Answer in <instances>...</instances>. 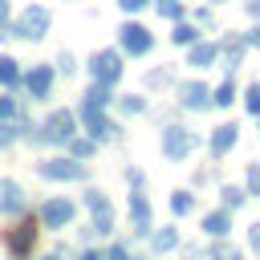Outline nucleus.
I'll return each mask as SVG.
<instances>
[{
    "instance_id": "f257e3e1",
    "label": "nucleus",
    "mask_w": 260,
    "mask_h": 260,
    "mask_svg": "<svg viewBox=\"0 0 260 260\" xmlns=\"http://www.w3.org/2000/svg\"><path fill=\"white\" fill-rule=\"evenodd\" d=\"M49 28H53V12H49L45 4H28V8L16 16V24H12V37H24V41H41Z\"/></svg>"
},
{
    "instance_id": "f03ea898",
    "label": "nucleus",
    "mask_w": 260,
    "mask_h": 260,
    "mask_svg": "<svg viewBox=\"0 0 260 260\" xmlns=\"http://www.w3.org/2000/svg\"><path fill=\"white\" fill-rule=\"evenodd\" d=\"M195 146H199L195 130H187V126H167V130H162V154H167L171 162L187 158V154H191Z\"/></svg>"
},
{
    "instance_id": "7ed1b4c3",
    "label": "nucleus",
    "mask_w": 260,
    "mask_h": 260,
    "mask_svg": "<svg viewBox=\"0 0 260 260\" xmlns=\"http://www.w3.org/2000/svg\"><path fill=\"white\" fill-rule=\"evenodd\" d=\"M89 77L102 81V85H114V81L122 77V53H114V49H98V53L89 57Z\"/></svg>"
},
{
    "instance_id": "20e7f679",
    "label": "nucleus",
    "mask_w": 260,
    "mask_h": 260,
    "mask_svg": "<svg viewBox=\"0 0 260 260\" xmlns=\"http://www.w3.org/2000/svg\"><path fill=\"white\" fill-rule=\"evenodd\" d=\"M118 41H122V53H130V57H142V53H150V45H154L150 28H146V24H134V20H126V24L118 28Z\"/></svg>"
},
{
    "instance_id": "39448f33",
    "label": "nucleus",
    "mask_w": 260,
    "mask_h": 260,
    "mask_svg": "<svg viewBox=\"0 0 260 260\" xmlns=\"http://www.w3.org/2000/svg\"><path fill=\"white\" fill-rule=\"evenodd\" d=\"M85 207L93 211V232L110 236V232H114V207H110V199H106L98 187H89V191H85Z\"/></svg>"
},
{
    "instance_id": "423d86ee",
    "label": "nucleus",
    "mask_w": 260,
    "mask_h": 260,
    "mask_svg": "<svg viewBox=\"0 0 260 260\" xmlns=\"http://www.w3.org/2000/svg\"><path fill=\"white\" fill-rule=\"evenodd\" d=\"M73 215H77V207H73L69 199H45V207H41V223H45L49 232L69 228V223H73Z\"/></svg>"
},
{
    "instance_id": "0eeeda50",
    "label": "nucleus",
    "mask_w": 260,
    "mask_h": 260,
    "mask_svg": "<svg viewBox=\"0 0 260 260\" xmlns=\"http://www.w3.org/2000/svg\"><path fill=\"white\" fill-rule=\"evenodd\" d=\"M41 130H45V142H69L73 138V110H53Z\"/></svg>"
},
{
    "instance_id": "6e6552de",
    "label": "nucleus",
    "mask_w": 260,
    "mask_h": 260,
    "mask_svg": "<svg viewBox=\"0 0 260 260\" xmlns=\"http://www.w3.org/2000/svg\"><path fill=\"white\" fill-rule=\"evenodd\" d=\"M37 171H41V179H53V183H73V179H81V162H73V158H49V162H41Z\"/></svg>"
},
{
    "instance_id": "1a4fd4ad",
    "label": "nucleus",
    "mask_w": 260,
    "mask_h": 260,
    "mask_svg": "<svg viewBox=\"0 0 260 260\" xmlns=\"http://www.w3.org/2000/svg\"><path fill=\"white\" fill-rule=\"evenodd\" d=\"M175 98H179V106H187V110H207V106H211V89L199 85V81H183Z\"/></svg>"
},
{
    "instance_id": "9d476101",
    "label": "nucleus",
    "mask_w": 260,
    "mask_h": 260,
    "mask_svg": "<svg viewBox=\"0 0 260 260\" xmlns=\"http://www.w3.org/2000/svg\"><path fill=\"white\" fill-rule=\"evenodd\" d=\"M32 244H37V228H32V223H20V228L8 232V252H12V260H24V256L32 252Z\"/></svg>"
},
{
    "instance_id": "9b49d317",
    "label": "nucleus",
    "mask_w": 260,
    "mask_h": 260,
    "mask_svg": "<svg viewBox=\"0 0 260 260\" xmlns=\"http://www.w3.org/2000/svg\"><path fill=\"white\" fill-rule=\"evenodd\" d=\"M20 81H24L28 98H49V89H53V69H49V65H37V69H28Z\"/></svg>"
},
{
    "instance_id": "f8f14e48",
    "label": "nucleus",
    "mask_w": 260,
    "mask_h": 260,
    "mask_svg": "<svg viewBox=\"0 0 260 260\" xmlns=\"http://www.w3.org/2000/svg\"><path fill=\"white\" fill-rule=\"evenodd\" d=\"M236 134H240V126H232V122L215 126V130H211V142H207V150H211L215 158H223V154L236 146Z\"/></svg>"
},
{
    "instance_id": "ddd939ff",
    "label": "nucleus",
    "mask_w": 260,
    "mask_h": 260,
    "mask_svg": "<svg viewBox=\"0 0 260 260\" xmlns=\"http://www.w3.org/2000/svg\"><path fill=\"white\" fill-rule=\"evenodd\" d=\"M191 53H187V65H195V69H207V65H215L219 61V45H211V41H195V45H187Z\"/></svg>"
},
{
    "instance_id": "4468645a",
    "label": "nucleus",
    "mask_w": 260,
    "mask_h": 260,
    "mask_svg": "<svg viewBox=\"0 0 260 260\" xmlns=\"http://www.w3.org/2000/svg\"><path fill=\"white\" fill-rule=\"evenodd\" d=\"M130 219H134V232H138V236L150 232V203L142 199L138 187H134V195H130Z\"/></svg>"
},
{
    "instance_id": "2eb2a0df",
    "label": "nucleus",
    "mask_w": 260,
    "mask_h": 260,
    "mask_svg": "<svg viewBox=\"0 0 260 260\" xmlns=\"http://www.w3.org/2000/svg\"><path fill=\"white\" fill-rule=\"evenodd\" d=\"M81 122L89 126L93 142H106V138L114 134V122H110V118H102V110H81Z\"/></svg>"
},
{
    "instance_id": "dca6fc26",
    "label": "nucleus",
    "mask_w": 260,
    "mask_h": 260,
    "mask_svg": "<svg viewBox=\"0 0 260 260\" xmlns=\"http://www.w3.org/2000/svg\"><path fill=\"white\" fill-rule=\"evenodd\" d=\"M228 232H232V215H228V211H207V215H203V236L223 240Z\"/></svg>"
},
{
    "instance_id": "f3484780",
    "label": "nucleus",
    "mask_w": 260,
    "mask_h": 260,
    "mask_svg": "<svg viewBox=\"0 0 260 260\" xmlns=\"http://www.w3.org/2000/svg\"><path fill=\"white\" fill-rule=\"evenodd\" d=\"M110 89L114 85H102V81H93L89 89H85V102H81V110H106L114 98H110Z\"/></svg>"
},
{
    "instance_id": "a211bd4d",
    "label": "nucleus",
    "mask_w": 260,
    "mask_h": 260,
    "mask_svg": "<svg viewBox=\"0 0 260 260\" xmlns=\"http://www.w3.org/2000/svg\"><path fill=\"white\" fill-rule=\"evenodd\" d=\"M244 57V37H228L223 41V69H236Z\"/></svg>"
},
{
    "instance_id": "6ab92c4d",
    "label": "nucleus",
    "mask_w": 260,
    "mask_h": 260,
    "mask_svg": "<svg viewBox=\"0 0 260 260\" xmlns=\"http://www.w3.org/2000/svg\"><path fill=\"white\" fill-rule=\"evenodd\" d=\"M0 85H4V89H16V85H20V65H16L12 57H0Z\"/></svg>"
},
{
    "instance_id": "aec40b11",
    "label": "nucleus",
    "mask_w": 260,
    "mask_h": 260,
    "mask_svg": "<svg viewBox=\"0 0 260 260\" xmlns=\"http://www.w3.org/2000/svg\"><path fill=\"white\" fill-rule=\"evenodd\" d=\"M0 207L12 215V211H20L24 207V191L16 187V183H4V199H0Z\"/></svg>"
},
{
    "instance_id": "412c9836",
    "label": "nucleus",
    "mask_w": 260,
    "mask_h": 260,
    "mask_svg": "<svg viewBox=\"0 0 260 260\" xmlns=\"http://www.w3.org/2000/svg\"><path fill=\"white\" fill-rule=\"evenodd\" d=\"M171 41H175V45H195V41H199V28H195V24H183V20H175V28H171Z\"/></svg>"
},
{
    "instance_id": "4be33fe9",
    "label": "nucleus",
    "mask_w": 260,
    "mask_h": 260,
    "mask_svg": "<svg viewBox=\"0 0 260 260\" xmlns=\"http://www.w3.org/2000/svg\"><path fill=\"white\" fill-rule=\"evenodd\" d=\"M171 211H175L179 219L191 215V211H195V195H191V191H175V195H171Z\"/></svg>"
},
{
    "instance_id": "5701e85b",
    "label": "nucleus",
    "mask_w": 260,
    "mask_h": 260,
    "mask_svg": "<svg viewBox=\"0 0 260 260\" xmlns=\"http://www.w3.org/2000/svg\"><path fill=\"white\" fill-rule=\"evenodd\" d=\"M175 244H179V228H162V232H154V240H150L154 252H171Z\"/></svg>"
},
{
    "instance_id": "b1692460",
    "label": "nucleus",
    "mask_w": 260,
    "mask_h": 260,
    "mask_svg": "<svg viewBox=\"0 0 260 260\" xmlns=\"http://www.w3.org/2000/svg\"><path fill=\"white\" fill-rule=\"evenodd\" d=\"M118 110L134 118V114H142V110H146V98H142V93H126V98H118Z\"/></svg>"
},
{
    "instance_id": "393cba45",
    "label": "nucleus",
    "mask_w": 260,
    "mask_h": 260,
    "mask_svg": "<svg viewBox=\"0 0 260 260\" xmlns=\"http://www.w3.org/2000/svg\"><path fill=\"white\" fill-rule=\"evenodd\" d=\"M211 102H215V106H232V102H236V85H232V77H228V81L211 93Z\"/></svg>"
},
{
    "instance_id": "a878e982",
    "label": "nucleus",
    "mask_w": 260,
    "mask_h": 260,
    "mask_svg": "<svg viewBox=\"0 0 260 260\" xmlns=\"http://www.w3.org/2000/svg\"><path fill=\"white\" fill-rule=\"evenodd\" d=\"M154 8H158L167 20H179V16H183V0H158Z\"/></svg>"
},
{
    "instance_id": "bb28decb",
    "label": "nucleus",
    "mask_w": 260,
    "mask_h": 260,
    "mask_svg": "<svg viewBox=\"0 0 260 260\" xmlns=\"http://www.w3.org/2000/svg\"><path fill=\"white\" fill-rule=\"evenodd\" d=\"M244 183H248V195H260V162H248Z\"/></svg>"
},
{
    "instance_id": "cd10ccee",
    "label": "nucleus",
    "mask_w": 260,
    "mask_h": 260,
    "mask_svg": "<svg viewBox=\"0 0 260 260\" xmlns=\"http://www.w3.org/2000/svg\"><path fill=\"white\" fill-rule=\"evenodd\" d=\"M244 106H248V114H260V85H256V81L248 85V93H244Z\"/></svg>"
},
{
    "instance_id": "c85d7f7f",
    "label": "nucleus",
    "mask_w": 260,
    "mask_h": 260,
    "mask_svg": "<svg viewBox=\"0 0 260 260\" xmlns=\"http://www.w3.org/2000/svg\"><path fill=\"white\" fill-rule=\"evenodd\" d=\"M12 118H20V114H16V98L4 93V98H0V122H12Z\"/></svg>"
},
{
    "instance_id": "c756f323",
    "label": "nucleus",
    "mask_w": 260,
    "mask_h": 260,
    "mask_svg": "<svg viewBox=\"0 0 260 260\" xmlns=\"http://www.w3.org/2000/svg\"><path fill=\"white\" fill-rule=\"evenodd\" d=\"M244 203V191L240 187H223V207H240Z\"/></svg>"
},
{
    "instance_id": "7c9ffc66",
    "label": "nucleus",
    "mask_w": 260,
    "mask_h": 260,
    "mask_svg": "<svg viewBox=\"0 0 260 260\" xmlns=\"http://www.w3.org/2000/svg\"><path fill=\"white\" fill-rule=\"evenodd\" d=\"M69 142H73V154H77V158L93 154V142H85V138H69Z\"/></svg>"
},
{
    "instance_id": "2f4dec72",
    "label": "nucleus",
    "mask_w": 260,
    "mask_h": 260,
    "mask_svg": "<svg viewBox=\"0 0 260 260\" xmlns=\"http://www.w3.org/2000/svg\"><path fill=\"white\" fill-rule=\"evenodd\" d=\"M12 138H20V130H16V126H8V122H4V126H0V146H8V142H12Z\"/></svg>"
},
{
    "instance_id": "473e14b6",
    "label": "nucleus",
    "mask_w": 260,
    "mask_h": 260,
    "mask_svg": "<svg viewBox=\"0 0 260 260\" xmlns=\"http://www.w3.org/2000/svg\"><path fill=\"white\" fill-rule=\"evenodd\" d=\"M102 260H134V256H130V252H126L122 244H114V248H110V252H106Z\"/></svg>"
},
{
    "instance_id": "72a5a7b5",
    "label": "nucleus",
    "mask_w": 260,
    "mask_h": 260,
    "mask_svg": "<svg viewBox=\"0 0 260 260\" xmlns=\"http://www.w3.org/2000/svg\"><path fill=\"white\" fill-rule=\"evenodd\" d=\"M146 4H150V0H118L122 12H138V8H146Z\"/></svg>"
},
{
    "instance_id": "f704fd0d",
    "label": "nucleus",
    "mask_w": 260,
    "mask_h": 260,
    "mask_svg": "<svg viewBox=\"0 0 260 260\" xmlns=\"http://www.w3.org/2000/svg\"><path fill=\"white\" fill-rule=\"evenodd\" d=\"M248 244H252V252L260 256V223H252V228H248Z\"/></svg>"
},
{
    "instance_id": "c9c22d12",
    "label": "nucleus",
    "mask_w": 260,
    "mask_h": 260,
    "mask_svg": "<svg viewBox=\"0 0 260 260\" xmlns=\"http://www.w3.org/2000/svg\"><path fill=\"white\" fill-rule=\"evenodd\" d=\"M244 45H252V49H260V24H256V28H248V32H244Z\"/></svg>"
},
{
    "instance_id": "e433bc0d",
    "label": "nucleus",
    "mask_w": 260,
    "mask_h": 260,
    "mask_svg": "<svg viewBox=\"0 0 260 260\" xmlns=\"http://www.w3.org/2000/svg\"><path fill=\"white\" fill-rule=\"evenodd\" d=\"M4 20H8V0H0V37H8L4 32Z\"/></svg>"
},
{
    "instance_id": "4c0bfd02",
    "label": "nucleus",
    "mask_w": 260,
    "mask_h": 260,
    "mask_svg": "<svg viewBox=\"0 0 260 260\" xmlns=\"http://www.w3.org/2000/svg\"><path fill=\"white\" fill-rule=\"evenodd\" d=\"M81 260H102V252H93V248H85V252H81Z\"/></svg>"
},
{
    "instance_id": "58836bf2",
    "label": "nucleus",
    "mask_w": 260,
    "mask_h": 260,
    "mask_svg": "<svg viewBox=\"0 0 260 260\" xmlns=\"http://www.w3.org/2000/svg\"><path fill=\"white\" fill-rule=\"evenodd\" d=\"M248 12H252V16L260 20V0H248Z\"/></svg>"
},
{
    "instance_id": "ea45409f",
    "label": "nucleus",
    "mask_w": 260,
    "mask_h": 260,
    "mask_svg": "<svg viewBox=\"0 0 260 260\" xmlns=\"http://www.w3.org/2000/svg\"><path fill=\"white\" fill-rule=\"evenodd\" d=\"M45 260H61V256H45Z\"/></svg>"
}]
</instances>
